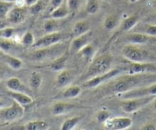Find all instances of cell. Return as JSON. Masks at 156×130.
<instances>
[{
	"label": "cell",
	"instance_id": "7bdbcfd3",
	"mask_svg": "<svg viewBox=\"0 0 156 130\" xmlns=\"http://www.w3.org/2000/svg\"><path fill=\"white\" fill-rule=\"evenodd\" d=\"M152 104H153L154 110H155V111H156V96L155 97V99H153V101H152Z\"/></svg>",
	"mask_w": 156,
	"mask_h": 130
},
{
	"label": "cell",
	"instance_id": "83f0119b",
	"mask_svg": "<svg viewBox=\"0 0 156 130\" xmlns=\"http://www.w3.org/2000/svg\"><path fill=\"white\" fill-rule=\"evenodd\" d=\"M44 30L47 34L53 33V32H58V28H59V22L58 19L55 18H50V19L46 20L44 22Z\"/></svg>",
	"mask_w": 156,
	"mask_h": 130
},
{
	"label": "cell",
	"instance_id": "74e56055",
	"mask_svg": "<svg viewBox=\"0 0 156 130\" xmlns=\"http://www.w3.org/2000/svg\"><path fill=\"white\" fill-rule=\"evenodd\" d=\"M44 2H41V0H39L37 2H36L34 5H33V6L29 8H30V11L32 14L37 15V14H39L40 12H41V11L44 9Z\"/></svg>",
	"mask_w": 156,
	"mask_h": 130
},
{
	"label": "cell",
	"instance_id": "9a60e30c",
	"mask_svg": "<svg viewBox=\"0 0 156 130\" xmlns=\"http://www.w3.org/2000/svg\"><path fill=\"white\" fill-rule=\"evenodd\" d=\"M7 95L10 98H12L14 101L22 105L23 106L30 105L33 102V99L30 96L27 95L26 93H23L22 91H12L9 90L7 92Z\"/></svg>",
	"mask_w": 156,
	"mask_h": 130
},
{
	"label": "cell",
	"instance_id": "8d00e7d4",
	"mask_svg": "<svg viewBox=\"0 0 156 130\" xmlns=\"http://www.w3.org/2000/svg\"><path fill=\"white\" fill-rule=\"evenodd\" d=\"M66 2L70 12H76L79 9L82 5V0H66Z\"/></svg>",
	"mask_w": 156,
	"mask_h": 130
},
{
	"label": "cell",
	"instance_id": "e575fe53",
	"mask_svg": "<svg viewBox=\"0 0 156 130\" xmlns=\"http://www.w3.org/2000/svg\"><path fill=\"white\" fill-rule=\"evenodd\" d=\"M110 117V113L106 110H101L96 113V119L99 123L104 124Z\"/></svg>",
	"mask_w": 156,
	"mask_h": 130
},
{
	"label": "cell",
	"instance_id": "2e32d148",
	"mask_svg": "<svg viewBox=\"0 0 156 130\" xmlns=\"http://www.w3.org/2000/svg\"><path fill=\"white\" fill-rule=\"evenodd\" d=\"M70 13V10L67 5L66 0L63 2L60 6L58 7L55 8L54 9L51 11L50 12V17L55 19H62V18H66L68 16Z\"/></svg>",
	"mask_w": 156,
	"mask_h": 130
},
{
	"label": "cell",
	"instance_id": "60d3db41",
	"mask_svg": "<svg viewBox=\"0 0 156 130\" xmlns=\"http://www.w3.org/2000/svg\"><path fill=\"white\" fill-rule=\"evenodd\" d=\"M140 129H143V130H155L156 129V125L153 123H149L146 124V125H143V126L140 128Z\"/></svg>",
	"mask_w": 156,
	"mask_h": 130
},
{
	"label": "cell",
	"instance_id": "9c48e42d",
	"mask_svg": "<svg viewBox=\"0 0 156 130\" xmlns=\"http://www.w3.org/2000/svg\"><path fill=\"white\" fill-rule=\"evenodd\" d=\"M62 40H63V35L60 32H56L53 33H48L35 41L33 47L41 48V47H50L62 42Z\"/></svg>",
	"mask_w": 156,
	"mask_h": 130
},
{
	"label": "cell",
	"instance_id": "ffe728a7",
	"mask_svg": "<svg viewBox=\"0 0 156 130\" xmlns=\"http://www.w3.org/2000/svg\"><path fill=\"white\" fill-rule=\"evenodd\" d=\"M74 106L65 102H58L52 107V113L54 116H62L69 112Z\"/></svg>",
	"mask_w": 156,
	"mask_h": 130
},
{
	"label": "cell",
	"instance_id": "5bb4252c",
	"mask_svg": "<svg viewBox=\"0 0 156 130\" xmlns=\"http://www.w3.org/2000/svg\"><path fill=\"white\" fill-rule=\"evenodd\" d=\"M74 73L70 70H62L59 72L56 78V85L59 88H64L69 87L74 80Z\"/></svg>",
	"mask_w": 156,
	"mask_h": 130
},
{
	"label": "cell",
	"instance_id": "e0dca14e",
	"mask_svg": "<svg viewBox=\"0 0 156 130\" xmlns=\"http://www.w3.org/2000/svg\"><path fill=\"white\" fill-rule=\"evenodd\" d=\"M97 50L98 47H96L95 44H94L91 42L88 44V45L85 46V47H83L78 54H79V55L81 58H82L86 61L91 62V61L94 58Z\"/></svg>",
	"mask_w": 156,
	"mask_h": 130
},
{
	"label": "cell",
	"instance_id": "836d02e7",
	"mask_svg": "<svg viewBox=\"0 0 156 130\" xmlns=\"http://www.w3.org/2000/svg\"><path fill=\"white\" fill-rule=\"evenodd\" d=\"M35 41H35L34 36L33 33L30 32H26L23 35L22 38L21 39V44L24 46H32L33 47Z\"/></svg>",
	"mask_w": 156,
	"mask_h": 130
},
{
	"label": "cell",
	"instance_id": "b9f144b4",
	"mask_svg": "<svg viewBox=\"0 0 156 130\" xmlns=\"http://www.w3.org/2000/svg\"><path fill=\"white\" fill-rule=\"evenodd\" d=\"M39 0H21V2H23V5L27 6V7H30L33 5H34L35 3L37 2Z\"/></svg>",
	"mask_w": 156,
	"mask_h": 130
},
{
	"label": "cell",
	"instance_id": "277c9868",
	"mask_svg": "<svg viewBox=\"0 0 156 130\" xmlns=\"http://www.w3.org/2000/svg\"><path fill=\"white\" fill-rule=\"evenodd\" d=\"M155 96H147L123 99L120 103V107L122 110L126 113H136L152 102Z\"/></svg>",
	"mask_w": 156,
	"mask_h": 130
},
{
	"label": "cell",
	"instance_id": "44dd1931",
	"mask_svg": "<svg viewBox=\"0 0 156 130\" xmlns=\"http://www.w3.org/2000/svg\"><path fill=\"white\" fill-rule=\"evenodd\" d=\"M127 41L133 44H144L149 42L151 39V37L146 34L142 33H133L130 34L126 38Z\"/></svg>",
	"mask_w": 156,
	"mask_h": 130
},
{
	"label": "cell",
	"instance_id": "f1b7e54d",
	"mask_svg": "<svg viewBox=\"0 0 156 130\" xmlns=\"http://www.w3.org/2000/svg\"><path fill=\"white\" fill-rule=\"evenodd\" d=\"M6 87L9 90L12 91H21L23 85L21 81L17 77H11L6 81Z\"/></svg>",
	"mask_w": 156,
	"mask_h": 130
},
{
	"label": "cell",
	"instance_id": "cb8c5ba5",
	"mask_svg": "<svg viewBox=\"0 0 156 130\" xmlns=\"http://www.w3.org/2000/svg\"><path fill=\"white\" fill-rule=\"evenodd\" d=\"M23 127L26 130H46L49 128V125L44 120H33L27 122Z\"/></svg>",
	"mask_w": 156,
	"mask_h": 130
},
{
	"label": "cell",
	"instance_id": "603a6c76",
	"mask_svg": "<svg viewBox=\"0 0 156 130\" xmlns=\"http://www.w3.org/2000/svg\"><path fill=\"white\" fill-rule=\"evenodd\" d=\"M82 91V87L80 86H69L62 92V96L64 99H73L78 97L81 94Z\"/></svg>",
	"mask_w": 156,
	"mask_h": 130
},
{
	"label": "cell",
	"instance_id": "52a82bcc",
	"mask_svg": "<svg viewBox=\"0 0 156 130\" xmlns=\"http://www.w3.org/2000/svg\"><path fill=\"white\" fill-rule=\"evenodd\" d=\"M93 37L94 35H93V32L91 31L84 34V35L74 37L73 41L70 43L69 47V54H76L79 53L83 47L92 42Z\"/></svg>",
	"mask_w": 156,
	"mask_h": 130
},
{
	"label": "cell",
	"instance_id": "7402d4cb",
	"mask_svg": "<svg viewBox=\"0 0 156 130\" xmlns=\"http://www.w3.org/2000/svg\"><path fill=\"white\" fill-rule=\"evenodd\" d=\"M140 21V18L138 15H130L128 18H126L120 24V31L122 32H129L131 29L133 28Z\"/></svg>",
	"mask_w": 156,
	"mask_h": 130
},
{
	"label": "cell",
	"instance_id": "8fae6325",
	"mask_svg": "<svg viewBox=\"0 0 156 130\" xmlns=\"http://www.w3.org/2000/svg\"><path fill=\"white\" fill-rule=\"evenodd\" d=\"M129 74L135 73H156V64L152 63L131 62L125 68Z\"/></svg>",
	"mask_w": 156,
	"mask_h": 130
},
{
	"label": "cell",
	"instance_id": "4316f807",
	"mask_svg": "<svg viewBox=\"0 0 156 130\" xmlns=\"http://www.w3.org/2000/svg\"><path fill=\"white\" fill-rule=\"evenodd\" d=\"M82 118L80 116H73V117L69 118L66 119L62 122L60 127L61 130H72L74 129L75 127L80 122Z\"/></svg>",
	"mask_w": 156,
	"mask_h": 130
},
{
	"label": "cell",
	"instance_id": "d590c367",
	"mask_svg": "<svg viewBox=\"0 0 156 130\" xmlns=\"http://www.w3.org/2000/svg\"><path fill=\"white\" fill-rule=\"evenodd\" d=\"M15 30L13 28H5L0 29V38H11L15 35Z\"/></svg>",
	"mask_w": 156,
	"mask_h": 130
},
{
	"label": "cell",
	"instance_id": "d6986e66",
	"mask_svg": "<svg viewBox=\"0 0 156 130\" xmlns=\"http://www.w3.org/2000/svg\"><path fill=\"white\" fill-rule=\"evenodd\" d=\"M90 32V23L87 20H80L74 24L73 28V37H77Z\"/></svg>",
	"mask_w": 156,
	"mask_h": 130
},
{
	"label": "cell",
	"instance_id": "f6af8a7d",
	"mask_svg": "<svg viewBox=\"0 0 156 130\" xmlns=\"http://www.w3.org/2000/svg\"><path fill=\"white\" fill-rule=\"evenodd\" d=\"M3 107H4V102H3V101L2 99H0V110L2 108H3Z\"/></svg>",
	"mask_w": 156,
	"mask_h": 130
},
{
	"label": "cell",
	"instance_id": "ee69618b",
	"mask_svg": "<svg viewBox=\"0 0 156 130\" xmlns=\"http://www.w3.org/2000/svg\"><path fill=\"white\" fill-rule=\"evenodd\" d=\"M0 1H5V2H15L16 4V2H18V0H0Z\"/></svg>",
	"mask_w": 156,
	"mask_h": 130
},
{
	"label": "cell",
	"instance_id": "5b68a950",
	"mask_svg": "<svg viewBox=\"0 0 156 130\" xmlns=\"http://www.w3.org/2000/svg\"><path fill=\"white\" fill-rule=\"evenodd\" d=\"M122 55L130 62H146L149 58V53L144 49L137 47L136 44H127L123 47Z\"/></svg>",
	"mask_w": 156,
	"mask_h": 130
},
{
	"label": "cell",
	"instance_id": "3957f363",
	"mask_svg": "<svg viewBox=\"0 0 156 130\" xmlns=\"http://www.w3.org/2000/svg\"><path fill=\"white\" fill-rule=\"evenodd\" d=\"M66 51V45L60 42L50 47L37 48L30 54L31 61L35 62H44L48 60H54L61 56Z\"/></svg>",
	"mask_w": 156,
	"mask_h": 130
},
{
	"label": "cell",
	"instance_id": "ac0fdd59",
	"mask_svg": "<svg viewBox=\"0 0 156 130\" xmlns=\"http://www.w3.org/2000/svg\"><path fill=\"white\" fill-rule=\"evenodd\" d=\"M69 52L66 53L65 52L64 54H62L61 56L58 57L57 58L54 59L53 61H52V62L50 63V65H49V67L51 70L53 71H61V70H64L65 68V66L66 64L67 59H68L69 57Z\"/></svg>",
	"mask_w": 156,
	"mask_h": 130
},
{
	"label": "cell",
	"instance_id": "ab89813d",
	"mask_svg": "<svg viewBox=\"0 0 156 130\" xmlns=\"http://www.w3.org/2000/svg\"><path fill=\"white\" fill-rule=\"evenodd\" d=\"M65 0H50V6L52 7V10L54 9L55 8L58 7L59 6H60Z\"/></svg>",
	"mask_w": 156,
	"mask_h": 130
},
{
	"label": "cell",
	"instance_id": "30bf717a",
	"mask_svg": "<svg viewBox=\"0 0 156 130\" xmlns=\"http://www.w3.org/2000/svg\"><path fill=\"white\" fill-rule=\"evenodd\" d=\"M132 124L133 120L129 117H110L104 125L109 130H125L130 128Z\"/></svg>",
	"mask_w": 156,
	"mask_h": 130
},
{
	"label": "cell",
	"instance_id": "d4e9b609",
	"mask_svg": "<svg viewBox=\"0 0 156 130\" xmlns=\"http://www.w3.org/2000/svg\"><path fill=\"white\" fill-rule=\"evenodd\" d=\"M4 61L8 66L14 70H20L23 66V62L21 59L9 54H6L4 56Z\"/></svg>",
	"mask_w": 156,
	"mask_h": 130
},
{
	"label": "cell",
	"instance_id": "484cf974",
	"mask_svg": "<svg viewBox=\"0 0 156 130\" xmlns=\"http://www.w3.org/2000/svg\"><path fill=\"white\" fill-rule=\"evenodd\" d=\"M43 83V76L40 72L33 71L30 76L29 84L32 90H37Z\"/></svg>",
	"mask_w": 156,
	"mask_h": 130
},
{
	"label": "cell",
	"instance_id": "7c38bea8",
	"mask_svg": "<svg viewBox=\"0 0 156 130\" xmlns=\"http://www.w3.org/2000/svg\"><path fill=\"white\" fill-rule=\"evenodd\" d=\"M24 114V109L22 105L17 102L16 101L12 102V105L8 107L4 113V117L6 121L13 122L23 117Z\"/></svg>",
	"mask_w": 156,
	"mask_h": 130
},
{
	"label": "cell",
	"instance_id": "8992f818",
	"mask_svg": "<svg viewBox=\"0 0 156 130\" xmlns=\"http://www.w3.org/2000/svg\"><path fill=\"white\" fill-rule=\"evenodd\" d=\"M121 69L120 68H114L111 69L109 71L106 72L102 74L98 75L91 79L85 80L82 83V87L85 89H93L98 87V86L101 85L102 84H105L107 81L110 80L111 79L114 77H117L119 74L122 73Z\"/></svg>",
	"mask_w": 156,
	"mask_h": 130
},
{
	"label": "cell",
	"instance_id": "ba28073f",
	"mask_svg": "<svg viewBox=\"0 0 156 130\" xmlns=\"http://www.w3.org/2000/svg\"><path fill=\"white\" fill-rule=\"evenodd\" d=\"M120 96L123 99L147 96H156V83L120 93Z\"/></svg>",
	"mask_w": 156,
	"mask_h": 130
},
{
	"label": "cell",
	"instance_id": "7dc6e473",
	"mask_svg": "<svg viewBox=\"0 0 156 130\" xmlns=\"http://www.w3.org/2000/svg\"><path fill=\"white\" fill-rule=\"evenodd\" d=\"M103 1H105V2H111V0H103Z\"/></svg>",
	"mask_w": 156,
	"mask_h": 130
},
{
	"label": "cell",
	"instance_id": "d6a6232c",
	"mask_svg": "<svg viewBox=\"0 0 156 130\" xmlns=\"http://www.w3.org/2000/svg\"><path fill=\"white\" fill-rule=\"evenodd\" d=\"M100 9L98 0H88L86 3V12L91 15L97 13Z\"/></svg>",
	"mask_w": 156,
	"mask_h": 130
},
{
	"label": "cell",
	"instance_id": "7a4b0ae2",
	"mask_svg": "<svg viewBox=\"0 0 156 130\" xmlns=\"http://www.w3.org/2000/svg\"><path fill=\"white\" fill-rule=\"evenodd\" d=\"M114 58L110 53L103 54L96 57L91 61L86 73L82 76V80L85 81L98 75L109 71L112 67Z\"/></svg>",
	"mask_w": 156,
	"mask_h": 130
},
{
	"label": "cell",
	"instance_id": "f35d334b",
	"mask_svg": "<svg viewBox=\"0 0 156 130\" xmlns=\"http://www.w3.org/2000/svg\"><path fill=\"white\" fill-rule=\"evenodd\" d=\"M146 34L150 37L156 36V24H149L146 28Z\"/></svg>",
	"mask_w": 156,
	"mask_h": 130
},
{
	"label": "cell",
	"instance_id": "4dcf8cb0",
	"mask_svg": "<svg viewBox=\"0 0 156 130\" xmlns=\"http://www.w3.org/2000/svg\"><path fill=\"white\" fill-rule=\"evenodd\" d=\"M118 24L117 17L114 15H108L104 21V27L108 31H112Z\"/></svg>",
	"mask_w": 156,
	"mask_h": 130
},
{
	"label": "cell",
	"instance_id": "1f68e13d",
	"mask_svg": "<svg viewBox=\"0 0 156 130\" xmlns=\"http://www.w3.org/2000/svg\"><path fill=\"white\" fill-rule=\"evenodd\" d=\"M14 47V42L9 38H0V50L5 54H9Z\"/></svg>",
	"mask_w": 156,
	"mask_h": 130
},
{
	"label": "cell",
	"instance_id": "4fadbf2b",
	"mask_svg": "<svg viewBox=\"0 0 156 130\" xmlns=\"http://www.w3.org/2000/svg\"><path fill=\"white\" fill-rule=\"evenodd\" d=\"M27 15V10L22 6H15L8 14V21L11 24H18L22 23L26 19Z\"/></svg>",
	"mask_w": 156,
	"mask_h": 130
},
{
	"label": "cell",
	"instance_id": "c3c4849f",
	"mask_svg": "<svg viewBox=\"0 0 156 130\" xmlns=\"http://www.w3.org/2000/svg\"><path fill=\"white\" fill-rule=\"evenodd\" d=\"M0 80H1V73H0Z\"/></svg>",
	"mask_w": 156,
	"mask_h": 130
},
{
	"label": "cell",
	"instance_id": "6da1fadb",
	"mask_svg": "<svg viewBox=\"0 0 156 130\" xmlns=\"http://www.w3.org/2000/svg\"><path fill=\"white\" fill-rule=\"evenodd\" d=\"M154 83H156V73H127L114 81L111 86V91L120 94Z\"/></svg>",
	"mask_w": 156,
	"mask_h": 130
},
{
	"label": "cell",
	"instance_id": "f546056e",
	"mask_svg": "<svg viewBox=\"0 0 156 130\" xmlns=\"http://www.w3.org/2000/svg\"><path fill=\"white\" fill-rule=\"evenodd\" d=\"M15 2L0 1V18H6L12 8L15 7Z\"/></svg>",
	"mask_w": 156,
	"mask_h": 130
},
{
	"label": "cell",
	"instance_id": "bcb514c9",
	"mask_svg": "<svg viewBox=\"0 0 156 130\" xmlns=\"http://www.w3.org/2000/svg\"><path fill=\"white\" fill-rule=\"evenodd\" d=\"M128 1H129L130 3H135L136 2H138L139 0H128Z\"/></svg>",
	"mask_w": 156,
	"mask_h": 130
}]
</instances>
